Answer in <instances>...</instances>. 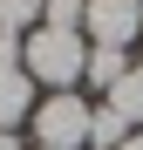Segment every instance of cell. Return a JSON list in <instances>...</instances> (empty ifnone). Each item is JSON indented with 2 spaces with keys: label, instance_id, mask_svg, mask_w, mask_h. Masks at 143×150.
Returning a JSON list of instances; mask_svg holds the SVG:
<instances>
[{
  "label": "cell",
  "instance_id": "7",
  "mask_svg": "<svg viewBox=\"0 0 143 150\" xmlns=\"http://www.w3.org/2000/svg\"><path fill=\"white\" fill-rule=\"evenodd\" d=\"M130 137H136V130H130L123 116H116L109 103H95V116H89V150H123Z\"/></svg>",
  "mask_w": 143,
  "mask_h": 150
},
{
  "label": "cell",
  "instance_id": "1",
  "mask_svg": "<svg viewBox=\"0 0 143 150\" xmlns=\"http://www.w3.org/2000/svg\"><path fill=\"white\" fill-rule=\"evenodd\" d=\"M82 62H89V34H68V28H34L20 41V68H27L34 89H75L82 82Z\"/></svg>",
  "mask_w": 143,
  "mask_h": 150
},
{
  "label": "cell",
  "instance_id": "13",
  "mask_svg": "<svg viewBox=\"0 0 143 150\" xmlns=\"http://www.w3.org/2000/svg\"><path fill=\"white\" fill-rule=\"evenodd\" d=\"M136 62H143V41H136Z\"/></svg>",
  "mask_w": 143,
  "mask_h": 150
},
{
  "label": "cell",
  "instance_id": "4",
  "mask_svg": "<svg viewBox=\"0 0 143 150\" xmlns=\"http://www.w3.org/2000/svg\"><path fill=\"white\" fill-rule=\"evenodd\" d=\"M41 103V89L27 82V68H0V130H14V123H27Z\"/></svg>",
  "mask_w": 143,
  "mask_h": 150
},
{
  "label": "cell",
  "instance_id": "6",
  "mask_svg": "<svg viewBox=\"0 0 143 150\" xmlns=\"http://www.w3.org/2000/svg\"><path fill=\"white\" fill-rule=\"evenodd\" d=\"M102 103H109L116 116H123V123H130V130H143V62H136V68L123 75V82H116V89L102 96Z\"/></svg>",
  "mask_w": 143,
  "mask_h": 150
},
{
  "label": "cell",
  "instance_id": "9",
  "mask_svg": "<svg viewBox=\"0 0 143 150\" xmlns=\"http://www.w3.org/2000/svg\"><path fill=\"white\" fill-rule=\"evenodd\" d=\"M82 7H89V0H41V28H68V34H82Z\"/></svg>",
  "mask_w": 143,
  "mask_h": 150
},
{
  "label": "cell",
  "instance_id": "2",
  "mask_svg": "<svg viewBox=\"0 0 143 150\" xmlns=\"http://www.w3.org/2000/svg\"><path fill=\"white\" fill-rule=\"evenodd\" d=\"M89 116H95V103H89L82 89H55V96L34 103L27 130H34V143H48V150H89Z\"/></svg>",
  "mask_w": 143,
  "mask_h": 150
},
{
  "label": "cell",
  "instance_id": "8",
  "mask_svg": "<svg viewBox=\"0 0 143 150\" xmlns=\"http://www.w3.org/2000/svg\"><path fill=\"white\" fill-rule=\"evenodd\" d=\"M41 28V0H0V34H34Z\"/></svg>",
  "mask_w": 143,
  "mask_h": 150
},
{
  "label": "cell",
  "instance_id": "10",
  "mask_svg": "<svg viewBox=\"0 0 143 150\" xmlns=\"http://www.w3.org/2000/svg\"><path fill=\"white\" fill-rule=\"evenodd\" d=\"M20 41L27 34H0V68H20Z\"/></svg>",
  "mask_w": 143,
  "mask_h": 150
},
{
  "label": "cell",
  "instance_id": "12",
  "mask_svg": "<svg viewBox=\"0 0 143 150\" xmlns=\"http://www.w3.org/2000/svg\"><path fill=\"white\" fill-rule=\"evenodd\" d=\"M123 150H143V130H136V137H130V143H123Z\"/></svg>",
  "mask_w": 143,
  "mask_h": 150
},
{
  "label": "cell",
  "instance_id": "11",
  "mask_svg": "<svg viewBox=\"0 0 143 150\" xmlns=\"http://www.w3.org/2000/svg\"><path fill=\"white\" fill-rule=\"evenodd\" d=\"M0 150H27V143H20V137H14V130H0Z\"/></svg>",
  "mask_w": 143,
  "mask_h": 150
},
{
  "label": "cell",
  "instance_id": "5",
  "mask_svg": "<svg viewBox=\"0 0 143 150\" xmlns=\"http://www.w3.org/2000/svg\"><path fill=\"white\" fill-rule=\"evenodd\" d=\"M130 68H136V55H130V48H89V62H82V82L109 96V89L123 82Z\"/></svg>",
  "mask_w": 143,
  "mask_h": 150
},
{
  "label": "cell",
  "instance_id": "15",
  "mask_svg": "<svg viewBox=\"0 0 143 150\" xmlns=\"http://www.w3.org/2000/svg\"><path fill=\"white\" fill-rule=\"evenodd\" d=\"M136 7H143V0H136Z\"/></svg>",
  "mask_w": 143,
  "mask_h": 150
},
{
  "label": "cell",
  "instance_id": "3",
  "mask_svg": "<svg viewBox=\"0 0 143 150\" xmlns=\"http://www.w3.org/2000/svg\"><path fill=\"white\" fill-rule=\"evenodd\" d=\"M82 34H89V48H130V55H136L143 7H136V0H89V7H82Z\"/></svg>",
  "mask_w": 143,
  "mask_h": 150
},
{
  "label": "cell",
  "instance_id": "14",
  "mask_svg": "<svg viewBox=\"0 0 143 150\" xmlns=\"http://www.w3.org/2000/svg\"><path fill=\"white\" fill-rule=\"evenodd\" d=\"M27 150H48V143H27Z\"/></svg>",
  "mask_w": 143,
  "mask_h": 150
}]
</instances>
